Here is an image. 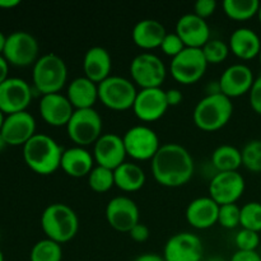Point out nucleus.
I'll return each instance as SVG.
<instances>
[{
  "label": "nucleus",
  "instance_id": "7",
  "mask_svg": "<svg viewBox=\"0 0 261 261\" xmlns=\"http://www.w3.org/2000/svg\"><path fill=\"white\" fill-rule=\"evenodd\" d=\"M138 91L130 79L111 75L98 84V99L103 106L114 111L133 109Z\"/></svg>",
  "mask_w": 261,
  "mask_h": 261
},
{
  "label": "nucleus",
  "instance_id": "10",
  "mask_svg": "<svg viewBox=\"0 0 261 261\" xmlns=\"http://www.w3.org/2000/svg\"><path fill=\"white\" fill-rule=\"evenodd\" d=\"M130 75L133 82L142 89L161 88L167 75V70L163 61L157 55L152 53H142L132 60Z\"/></svg>",
  "mask_w": 261,
  "mask_h": 261
},
{
  "label": "nucleus",
  "instance_id": "26",
  "mask_svg": "<svg viewBox=\"0 0 261 261\" xmlns=\"http://www.w3.org/2000/svg\"><path fill=\"white\" fill-rule=\"evenodd\" d=\"M167 35L166 28L157 19H142L134 25L132 37L135 45L143 50L161 47L163 38Z\"/></svg>",
  "mask_w": 261,
  "mask_h": 261
},
{
  "label": "nucleus",
  "instance_id": "31",
  "mask_svg": "<svg viewBox=\"0 0 261 261\" xmlns=\"http://www.w3.org/2000/svg\"><path fill=\"white\" fill-rule=\"evenodd\" d=\"M63 249L61 245L48 239H43L33 245L30 254V261H61Z\"/></svg>",
  "mask_w": 261,
  "mask_h": 261
},
{
  "label": "nucleus",
  "instance_id": "18",
  "mask_svg": "<svg viewBox=\"0 0 261 261\" xmlns=\"http://www.w3.org/2000/svg\"><path fill=\"white\" fill-rule=\"evenodd\" d=\"M126 155L122 137L114 133L102 134V137L94 143L93 158L97 166L114 171L125 162Z\"/></svg>",
  "mask_w": 261,
  "mask_h": 261
},
{
  "label": "nucleus",
  "instance_id": "33",
  "mask_svg": "<svg viewBox=\"0 0 261 261\" xmlns=\"http://www.w3.org/2000/svg\"><path fill=\"white\" fill-rule=\"evenodd\" d=\"M242 165L255 173L261 172V140H250L241 149Z\"/></svg>",
  "mask_w": 261,
  "mask_h": 261
},
{
  "label": "nucleus",
  "instance_id": "5",
  "mask_svg": "<svg viewBox=\"0 0 261 261\" xmlns=\"http://www.w3.org/2000/svg\"><path fill=\"white\" fill-rule=\"evenodd\" d=\"M68 81V68L63 59L56 54H46L38 58L32 70L35 89L42 96L60 93Z\"/></svg>",
  "mask_w": 261,
  "mask_h": 261
},
{
  "label": "nucleus",
  "instance_id": "21",
  "mask_svg": "<svg viewBox=\"0 0 261 261\" xmlns=\"http://www.w3.org/2000/svg\"><path fill=\"white\" fill-rule=\"evenodd\" d=\"M176 33L182 40L184 45L190 48H203L211 40V28L205 19L194 13H188L178 18Z\"/></svg>",
  "mask_w": 261,
  "mask_h": 261
},
{
  "label": "nucleus",
  "instance_id": "14",
  "mask_svg": "<svg viewBox=\"0 0 261 261\" xmlns=\"http://www.w3.org/2000/svg\"><path fill=\"white\" fill-rule=\"evenodd\" d=\"M204 246L201 240L191 232L173 234L163 250L165 261H203Z\"/></svg>",
  "mask_w": 261,
  "mask_h": 261
},
{
  "label": "nucleus",
  "instance_id": "19",
  "mask_svg": "<svg viewBox=\"0 0 261 261\" xmlns=\"http://www.w3.org/2000/svg\"><path fill=\"white\" fill-rule=\"evenodd\" d=\"M254 82L255 76L251 69L245 64L239 63L229 65L222 73L219 78V86L224 96L228 98H236L250 93Z\"/></svg>",
  "mask_w": 261,
  "mask_h": 261
},
{
  "label": "nucleus",
  "instance_id": "30",
  "mask_svg": "<svg viewBox=\"0 0 261 261\" xmlns=\"http://www.w3.org/2000/svg\"><path fill=\"white\" fill-rule=\"evenodd\" d=\"M261 3L259 0H224L222 7L231 19L245 22L257 15Z\"/></svg>",
  "mask_w": 261,
  "mask_h": 261
},
{
  "label": "nucleus",
  "instance_id": "11",
  "mask_svg": "<svg viewBox=\"0 0 261 261\" xmlns=\"http://www.w3.org/2000/svg\"><path fill=\"white\" fill-rule=\"evenodd\" d=\"M122 140L126 154L135 161H152L162 147L157 133L145 125L130 127L124 134Z\"/></svg>",
  "mask_w": 261,
  "mask_h": 261
},
{
  "label": "nucleus",
  "instance_id": "8",
  "mask_svg": "<svg viewBox=\"0 0 261 261\" xmlns=\"http://www.w3.org/2000/svg\"><path fill=\"white\" fill-rule=\"evenodd\" d=\"M206 63L201 48L186 47L181 54L172 59L170 71L172 78L182 86H190L200 81L205 74Z\"/></svg>",
  "mask_w": 261,
  "mask_h": 261
},
{
  "label": "nucleus",
  "instance_id": "52",
  "mask_svg": "<svg viewBox=\"0 0 261 261\" xmlns=\"http://www.w3.org/2000/svg\"><path fill=\"white\" fill-rule=\"evenodd\" d=\"M0 261H4V255H3L2 250H0Z\"/></svg>",
  "mask_w": 261,
  "mask_h": 261
},
{
  "label": "nucleus",
  "instance_id": "53",
  "mask_svg": "<svg viewBox=\"0 0 261 261\" xmlns=\"http://www.w3.org/2000/svg\"><path fill=\"white\" fill-rule=\"evenodd\" d=\"M259 61H260V65H261V51H260V54H259Z\"/></svg>",
  "mask_w": 261,
  "mask_h": 261
},
{
  "label": "nucleus",
  "instance_id": "40",
  "mask_svg": "<svg viewBox=\"0 0 261 261\" xmlns=\"http://www.w3.org/2000/svg\"><path fill=\"white\" fill-rule=\"evenodd\" d=\"M217 9V2L216 0H198L194 5V14H196L198 17L205 18L211 17Z\"/></svg>",
  "mask_w": 261,
  "mask_h": 261
},
{
  "label": "nucleus",
  "instance_id": "1",
  "mask_svg": "<svg viewBox=\"0 0 261 261\" xmlns=\"http://www.w3.org/2000/svg\"><path fill=\"white\" fill-rule=\"evenodd\" d=\"M152 175L160 185L180 188L193 178L195 165L190 152L177 143L163 144L152 160Z\"/></svg>",
  "mask_w": 261,
  "mask_h": 261
},
{
  "label": "nucleus",
  "instance_id": "37",
  "mask_svg": "<svg viewBox=\"0 0 261 261\" xmlns=\"http://www.w3.org/2000/svg\"><path fill=\"white\" fill-rule=\"evenodd\" d=\"M234 244L240 251H256L260 245V236L257 232L242 228L234 236Z\"/></svg>",
  "mask_w": 261,
  "mask_h": 261
},
{
  "label": "nucleus",
  "instance_id": "44",
  "mask_svg": "<svg viewBox=\"0 0 261 261\" xmlns=\"http://www.w3.org/2000/svg\"><path fill=\"white\" fill-rule=\"evenodd\" d=\"M9 78V63L3 55H0V84Z\"/></svg>",
  "mask_w": 261,
  "mask_h": 261
},
{
  "label": "nucleus",
  "instance_id": "27",
  "mask_svg": "<svg viewBox=\"0 0 261 261\" xmlns=\"http://www.w3.org/2000/svg\"><path fill=\"white\" fill-rule=\"evenodd\" d=\"M66 97L74 110L93 109L98 99V84L89 81L87 76H78L69 83Z\"/></svg>",
  "mask_w": 261,
  "mask_h": 261
},
{
  "label": "nucleus",
  "instance_id": "46",
  "mask_svg": "<svg viewBox=\"0 0 261 261\" xmlns=\"http://www.w3.org/2000/svg\"><path fill=\"white\" fill-rule=\"evenodd\" d=\"M19 4V0H0V9H12Z\"/></svg>",
  "mask_w": 261,
  "mask_h": 261
},
{
  "label": "nucleus",
  "instance_id": "32",
  "mask_svg": "<svg viewBox=\"0 0 261 261\" xmlns=\"http://www.w3.org/2000/svg\"><path fill=\"white\" fill-rule=\"evenodd\" d=\"M88 185L94 193H107L115 186L114 171L102 166H96L88 175Z\"/></svg>",
  "mask_w": 261,
  "mask_h": 261
},
{
  "label": "nucleus",
  "instance_id": "36",
  "mask_svg": "<svg viewBox=\"0 0 261 261\" xmlns=\"http://www.w3.org/2000/svg\"><path fill=\"white\" fill-rule=\"evenodd\" d=\"M218 223L227 229H233L239 227L241 223V208H239L236 204L219 205Z\"/></svg>",
  "mask_w": 261,
  "mask_h": 261
},
{
  "label": "nucleus",
  "instance_id": "51",
  "mask_svg": "<svg viewBox=\"0 0 261 261\" xmlns=\"http://www.w3.org/2000/svg\"><path fill=\"white\" fill-rule=\"evenodd\" d=\"M257 18H259V22H260V24H261V5H260L259 12H257Z\"/></svg>",
  "mask_w": 261,
  "mask_h": 261
},
{
  "label": "nucleus",
  "instance_id": "16",
  "mask_svg": "<svg viewBox=\"0 0 261 261\" xmlns=\"http://www.w3.org/2000/svg\"><path fill=\"white\" fill-rule=\"evenodd\" d=\"M0 134L8 145H24L36 135V120L28 111L7 115Z\"/></svg>",
  "mask_w": 261,
  "mask_h": 261
},
{
  "label": "nucleus",
  "instance_id": "28",
  "mask_svg": "<svg viewBox=\"0 0 261 261\" xmlns=\"http://www.w3.org/2000/svg\"><path fill=\"white\" fill-rule=\"evenodd\" d=\"M115 186L125 193H134L144 186L147 176L143 168L137 163L124 162L114 170Z\"/></svg>",
  "mask_w": 261,
  "mask_h": 261
},
{
  "label": "nucleus",
  "instance_id": "9",
  "mask_svg": "<svg viewBox=\"0 0 261 261\" xmlns=\"http://www.w3.org/2000/svg\"><path fill=\"white\" fill-rule=\"evenodd\" d=\"M40 45L35 36L25 31H15L7 36L3 56L7 59L9 65L24 68L35 65L38 60Z\"/></svg>",
  "mask_w": 261,
  "mask_h": 261
},
{
  "label": "nucleus",
  "instance_id": "22",
  "mask_svg": "<svg viewBox=\"0 0 261 261\" xmlns=\"http://www.w3.org/2000/svg\"><path fill=\"white\" fill-rule=\"evenodd\" d=\"M218 204L211 196H201L189 204L185 216L193 228L208 229L218 223Z\"/></svg>",
  "mask_w": 261,
  "mask_h": 261
},
{
  "label": "nucleus",
  "instance_id": "39",
  "mask_svg": "<svg viewBox=\"0 0 261 261\" xmlns=\"http://www.w3.org/2000/svg\"><path fill=\"white\" fill-rule=\"evenodd\" d=\"M249 99L251 109L261 116V75L255 78L251 91L249 93Z\"/></svg>",
  "mask_w": 261,
  "mask_h": 261
},
{
  "label": "nucleus",
  "instance_id": "6",
  "mask_svg": "<svg viewBox=\"0 0 261 261\" xmlns=\"http://www.w3.org/2000/svg\"><path fill=\"white\" fill-rule=\"evenodd\" d=\"M103 122L94 109L75 110L66 125L68 137L76 147H88L102 137Z\"/></svg>",
  "mask_w": 261,
  "mask_h": 261
},
{
  "label": "nucleus",
  "instance_id": "20",
  "mask_svg": "<svg viewBox=\"0 0 261 261\" xmlns=\"http://www.w3.org/2000/svg\"><path fill=\"white\" fill-rule=\"evenodd\" d=\"M38 110L43 121L55 127L66 126L75 111L68 97L61 93L45 94L41 97Z\"/></svg>",
  "mask_w": 261,
  "mask_h": 261
},
{
  "label": "nucleus",
  "instance_id": "12",
  "mask_svg": "<svg viewBox=\"0 0 261 261\" xmlns=\"http://www.w3.org/2000/svg\"><path fill=\"white\" fill-rule=\"evenodd\" d=\"M33 97V89L22 78H8L0 84V111L7 115L27 111Z\"/></svg>",
  "mask_w": 261,
  "mask_h": 261
},
{
  "label": "nucleus",
  "instance_id": "23",
  "mask_svg": "<svg viewBox=\"0 0 261 261\" xmlns=\"http://www.w3.org/2000/svg\"><path fill=\"white\" fill-rule=\"evenodd\" d=\"M112 59L109 51L101 46H93L86 53L83 59L84 76L93 83L99 84L111 73Z\"/></svg>",
  "mask_w": 261,
  "mask_h": 261
},
{
  "label": "nucleus",
  "instance_id": "24",
  "mask_svg": "<svg viewBox=\"0 0 261 261\" xmlns=\"http://www.w3.org/2000/svg\"><path fill=\"white\" fill-rule=\"evenodd\" d=\"M60 168L70 177H84L94 168V158L83 147H71L63 152Z\"/></svg>",
  "mask_w": 261,
  "mask_h": 261
},
{
  "label": "nucleus",
  "instance_id": "50",
  "mask_svg": "<svg viewBox=\"0 0 261 261\" xmlns=\"http://www.w3.org/2000/svg\"><path fill=\"white\" fill-rule=\"evenodd\" d=\"M4 120H5V115L0 111V132H2V127L3 124H4Z\"/></svg>",
  "mask_w": 261,
  "mask_h": 261
},
{
  "label": "nucleus",
  "instance_id": "47",
  "mask_svg": "<svg viewBox=\"0 0 261 261\" xmlns=\"http://www.w3.org/2000/svg\"><path fill=\"white\" fill-rule=\"evenodd\" d=\"M5 42H7V36L0 31V55H3V51H4Z\"/></svg>",
  "mask_w": 261,
  "mask_h": 261
},
{
  "label": "nucleus",
  "instance_id": "25",
  "mask_svg": "<svg viewBox=\"0 0 261 261\" xmlns=\"http://www.w3.org/2000/svg\"><path fill=\"white\" fill-rule=\"evenodd\" d=\"M228 46L229 51L241 60H252L255 58H259L261 40L254 30L242 27L232 32Z\"/></svg>",
  "mask_w": 261,
  "mask_h": 261
},
{
  "label": "nucleus",
  "instance_id": "34",
  "mask_svg": "<svg viewBox=\"0 0 261 261\" xmlns=\"http://www.w3.org/2000/svg\"><path fill=\"white\" fill-rule=\"evenodd\" d=\"M240 226L257 233L261 232V203L250 201L242 206Z\"/></svg>",
  "mask_w": 261,
  "mask_h": 261
},
{
  "label": "nucleus",
  "instance_id": "35",
  "mask_svg": "<svg viewBox=\"0 0 261 261\" xmlns=\"http://www.w3.org/2000/svg\"><path fill=\"white\" fill-rule=\"evenodd\" d=\"M201 51H203L204 58H205L208 65L209 64H221L228 56L229 46L228 43L223 42V41L218 40V38H214V40L211 38L205 43V46L201 48Z\"/></svg>",
  "mask_w": 261,
  "mask_h": 261
},
{
  "label": "nucleus",
  "instance_id": "17",
  "mask_svg": "<svg viewBox=\"0 0 261 261\" xmlns=\"http://www.w3.org/2000/svg\"><path fill=\"white\" fill-rule=\"evenodd\" d=\"M168 107L166 91L162 88H148L138 92L133 111L142 121L153 122L160 120Z\"/></svg>",
  "mask_w": 261,
  "mask_h": 261
},
{
  "label": "nucleus",
  "instance_id": "29",
  "mask_svg": "<svg viewBox=\"0 0 261 261\" xmlns=\"http://www.w3.org/2000/svg\"><path fill=\"white\" fill-rule=\"evenodd\" d=\"M212 165L217 172H233L242 166L241 150L229 144L219 145L212 154Z\"/></svg>",
  "mask_w": 261,
  "mask_h": 261
},
{
  "label": "nucleus",
  "instance_id": "41",
  "mask_svg": "<svg viewBox=\"0 0 261 261\" xmlns=\"http://www.w3.org/2000/svg\"><path fill=\"white\" fill-rule=\"evenodd\" d=\"M130 237L137 242H145L149 239V228L145 224L138 223L132 231L129 232Z\"/></svg>",
  "mask_w": 261,
  "mask_h": 261
},
{
  "label": "nucleus",
  "instance_id": "15",
  "mask_svg": "<svg viewBox=\"0 0 261 261\" xmlns=\"http://www.w3.org/2000/svg\"><path fill=\"white\" fill-rule=\"evenodd\" d=\"M106 219L111 228L117 232L129 233L140 223V212L137 203L127 196H115L107 203Z\"/></svg>",
  "mask_w": 261,
  "mask_h": 261
},
{
  "label": "nucleus",
  "instance_id": "38",
  "mask_svg": "<svg viewBox=\"0 0 261 261\" xmlns=\"http://www.w3.org/2000/svg\"><path fill=\"white\" fill-rule=\"evenodd\" d=\"M161 50L165 55L171 56V58H176L178 54L182 53L186 48V46L184 45L182 40L178 37V35L176 32L173 33H167L163 38L162 43H161Z\"/></svg>",
  "mask_w": 261,
  "mask_h": 261
},
{
  "label": "nucleus",
  "instance_id": "3",
  "mask_svg": "<svg viewBox=\"0 0 261 261\" xmlns=\"http://www.w3.org/2000/svg\"><path fill=\"white\" fill-rule=\"evenodd\" d=\"M41 228L46 239L58 244H66L79 231V218L75 212L63 203H54L46 206L41 216Z\"/></svg>",
  "mask_w": 261,
  "mask_h": 261
},
{
  "label": "nucleus",
  "instance_id": "49",
  "mask_svg": "<svg viewBox=\"0 0 261 261\" xmlns=\"http://www.w3.org/2000/svg\"><path fill=\"white\" fill-rule=\"evenodd\" d=\"M204 261H226V260L221 256H213V257H209V259H206Z\"/></svg>",
  "mask_w": 261,
  "mask_h": 261
},
{
  "label": "nucleus",
  "instance_id": "45",
  "mask_svg": "<svg viewBox=\"0 0 261 261\" xmlns=\"http://www.w3.org/2000/svg\"><path fill=\"white\" fill-rule=\"evenodd\" d=\"M133 261H165V259L158 254L147 252V254H142L139 256H137Z\"/></svg>",
  "mask_w": 261,
  "mask_h": 261
},
{
  "label": "nucleus",
  "instance_id": "13",
  "mask_svg": "<svg viewBox=\"0 0 261 261\" xmlns=\"http://www.w3.org/2000/svg\"><path fill=\"white\" fill-rule=\"evenodd\" d=\"M246 182L239 171L233 172H217L209 184V196L218 205L236 204L245 193Z\"/></svg>",
  "mask_w": 261,
  "mask_h": 261
},
{
  "label": "nucleus",
  "instance_id": "43",
  "mask_svg": "<svg viewBox=\"0 0 261 261\" xmlns=\"http://www.w3.org/2000/svg\"><path fill=\"white\" fill-rule=\"evenodd\" d=\"M166 99H167L168 106H178L184 99L182 92L177 88L168 89L166 91Z\"/></svg>",
  "mask_w": 261,
  "mask_h": 261
},
{
  "label": "nucleus",
  "instance_id": "42",
  "mask_svg": "<svg viewBox=\"0 0 261 261\" xmlns=\"http://www.w3.org/2000/svg\"><path fill=\"white\" fill-rule=\"evenodd\" d=\"M229 261H261V256L257 251H240L237 250Z\"/></svg>",
  "mask_w": 261,
  "mask_h": 261
},
{
  "label": "nucleus",
  "instance_id": "2",
  "mask_svg": "<svg viewBox=\"0 0 261 261\" xmlns=\"http://www.w3.org/2000/svg\"><path fill=\"white\" fill-rule=\"evenodd\" d=\"M64 149L46 134H36L23 145V160L35 173L53 175L60 168Z\"/></svg>",
  "mask_w": 261,
  "mask_h": 261
},
{
  "label": "nucleus",
  "instance_id": "4",
  "mask_svg": "<svg viewBox=\"0 0 261 261\" xmlns=\"http://www.w3.org/2000/svg\"><path fill=\"white\" fill-rule=\"evenodd\" d=\"M233 115V103L223 93L209 94L196 103L193 120L203 132H217L226 126Z\"/></svg>",
  "mask_w": 261,
  "mask_h": 261
},
{
  "label": "nucleus",
  "instance_id": "48",
  "mask_svg": "<svg viewBox=\"0 0 261 261\" xmlns=\"http://www.w3.org/2000/svg\"><path fill=\"white\" fill-rule=\"evenodd\" d=\"M7 147H8L7 142H5V139H4V138H3V135L0 134V153H2L3 150H4Z\"/></svg>",
  "mask_w": 261,
  "mask_h": 261
}]
</instances>
